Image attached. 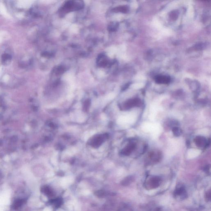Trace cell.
I'll use <instances>...</instances> for the list:
<instances>
[{
	"mask_svg": "<svg viewBox=\"0 0 211 211\" xmlns=\"http://www.w3.org/2000/svg\"><path fill=\"white\" fill-rule=\"evenodd\" d=\"M65 71V68L63 66H59L56 70V73L57 75H60L63 73Z\"/></svg>",
	"mask_w": 211,
	"mask_h": 211,
	"instance_id": "obj_9",
	"label": "cell"
},
{
	"mask_svg": "<svg viewBox=\"0 0 211 211\" xmlns=\"http://www.w3.org/2000/svg\"><path fill=\"white\" fill-rule=\"evenodd\" d=\"M25 202V201L23 199H17L14 202V203L13 204V208L15 209L19 208L23 205Z\"/></svg>",
	"mask_w": 211,
	"mask_h": 211,
	"instance_id": "obj_7",
	"label": "cell"
},
{
	"mask_svg": "<svg viewBox=\"0 0 211 211\" xmlns=\"http://www.w3.org/2000/svg\"><path fill=\"white\" fill-rule=\"evenodd\" d=\"M161 184V179L158 177H153L149 179L144 184L145 187L148 189L156 188Z\"/></svg>",
	"mask_w": 211,
	"mask_h": 211,
	"instance_id": "obj_2",
	"label": "cell"
},
{
	"mask_svg": "<svg viewBox=\"0 0 211 211\" xmlns=\"http://www.w3.org/2000/svg\"><path fill=\"white\" fill-rule=\"evenodd\" d=\"M42 55L43 57H48L51 56V54L48 52H44L42 54Z\"/></svg>",
	"mask_w": 211,
	"mask_h": 211,
	"instance_id": "obj_11",
	"label": "cell"
},
{
	"mask_svg": "<svg viewBox=\"0 0 211 211\" xmlns=\"http://www.w3.org/2000/svg\"><path fill=\"white\" fill-rule=\"evenodd\" d=\"M12 59V57L10 54H3L1 57L2 62L3 64H7Z\"/></svg>",
	"mask_w": 211,
	"mask_h": 211,
	"instance_id": "obj_8",
	"label": "cell"
},
{
	"mask_svg": "<svg viewBox=\"0 0 211 211\" xmlns=\"http://www.w3.org/2000/svg\"><path fill=\"white\" fill-rule=\"evenodd\" d=\"M156 81L158 83H166L170 82V78L169 77L165 75H160L156 77Z\"/></svg>",
	"mask_w": 211,
	"mask_h": 211,
	"instance_id": "obj_6",
	"label": "cell"
},
{
	"mask_svg": "<svg viewBox=\"0 0 211 211\" xmlns=\"http://www.w3.org/2000/svg\"><path fill=\"white\" fill-rule=\"evenodd\" d=\"M84 6V4L82 1H68L65 3L62 8V10L69 12L71 10H80Z\"/></svg>",
	"mask_w": 211,
	"mask_h": 211,
	"instance_id": "obj_1",
	"label": "cell"
},
{
	"mask_svg": "<svg viewBox=\"0 0 211 211\" xmlns=\"http://www.w3.org/2000/svg\"><path fill=\"white\" fill-rule=\"evenodd\" d=\"M174 195L176 197H179L181 199L184 198L187 196L186 189L184 186H179L174 191Z\"/></svg>",
	"mask_w": 211,
	"mask_h": 211,
	"instance_id": "obj_3",
	"label": "cell"
},
{
	"mask_svg": "<svg viewBox=\"0 0 211 211\" xmlns=\"http://www.w3.org/2000/svg\"><path fill=\"white\" fill-rule=\"evenodd\" d=\"M97 62L98 65L101 66H104L107 65L108 64V62L107 61L106 57L104 54H100L99 56L98 57Z\"/></svg>",
	"mask_w": 211,
	"mask_h": 211,
	"instance_id": "obj_4",
	"label": "cell"
},
{
	"mask_svg": "<svg viewBox=\"0 0 211 211\" xmlns=\"http://www.w3.org/2000/svg\"><path fill=\"white\" fill-rule=\"evenodd\" d=\"M199 150L191 149L188 152V158H193L198 156L201 153Z\"/></svg>",
	"mask_w": 211,
	"mask_h": 211,
	"instance_id": "obj_5",
	"label": "cell"
},
{
	"mask_svg": "<svg viewBox=\"0 0 211 211\" xmlns=\"http://www.w3.org/2000/svg\"><path fill=\"white\" fill-rule=\"evenodd\" d=\"M127 10V8L125 7H120L114 9V11H120V12H125Z\"/></svg>",
	"mask_w": 211,
	"mask_h": 211,
	"instance_id": "obj_10",
	"label": "cell"
}]
</instances>
